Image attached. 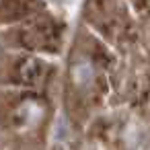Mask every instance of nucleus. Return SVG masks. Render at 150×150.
Listing matches in <instances>:
<instances>
[{"label": "nucleus", "mask_w": 150, "mask_h": 150, "mask_svg": "<svg viewBox=\"0 0 150 150\" xmlns=\"http://www.w3.org/2000/svg\"><path fill=\"white\" fill-rule=\"evenodd\" d=\"M95 78V68L88 60H78L74 66H72V80L76 86H88Z\"/></svg>", "instance_id": "1"}, {"label": "nucleus", "mask_w": 150, "mask_h": 150, "mask_svg": "<svg viewBox=\"0 0 150 150\" xmlns=\"http://www.w3.org/2000/svg\"><path fill=\"white\" fill-rule=\"evenodd\" d=\"M43 105L37 103V101H27L23 107H21V117H25L29 123H35L43 117Z\"/></svg>", "instance_id": "2"}]
</instances>
